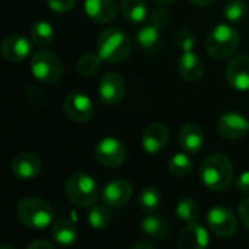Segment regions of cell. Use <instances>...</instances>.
Wrapping results in <instances>:
<instances>
[{
	"label": "cell",
	"mask_w": 249,
	"mask_h": 249,
	"mask_svg": "<svg viewBox=\"0 0 249 249\" xmlns=\"http://www.w3.org/2000/svg\"><path fill=\"white\" fill-rule=\"evenodd\" d=\"M236 188L244 194H249V171L241 174V177L236 179Z\"/></svg>",
	"instance_id": "obj_37"
},
{
	"label": "cell",
	"mask_w": 249,
	"mask_h": 249,
	"mask_svg": "<svg viewBox=\"0 0 249 249\" xmlns=\"http://www.w3.org/2000/svg\"><path fill=\"white\" fill-rule=\"evenodd\" d=\"M226 79L236 90H249V55H236L226 67Z\"/></svg>",
	"instance_id": "obj_13"
},
{
	"label": "cell",
	"mask_w": 249,
	"mask_h": 249,
	"mask_svg": "<svg viewBox=\"0 0 249 249\" xmlns=\"http://www.w3.org/2000/svg\"><path fill=\"white\" fill-rule=\"evenodd\" d=\"M178 142L181 149L188 155H196L201 150L204 144L203 128L194 123L185 124L178 133Z\"/></svg>",
	"instance_id": "obj_19"
},
{
	"label": "cell",
	"mask_w": 249,
	"mask_h": 249,
	"mask_svg": "<svg viewBox=\"0 0 249 249\" xmlns=\"http://www.w3.org/2000/svg\"><path fill=\"white\" fill-rule=\"evenodd\" d=\"M85 12L96 23L112 22L117 16V3L114 0H86Z\"/></svg>",
	"instance_id": "obj_18"
},
{
	"label": "cell",
	"mask_w": 249,
	"mask_h": 249,
	"mask_svg": "<svg viewBox=\"0 0 249 249\" xmlns=\"http://www.w3.org/2000/svg\"><path fill=\"white\" fill-rule=\"evenodd\" d=\"M142 231L147 238L155 241H163L169 236V225L158 214H149L142 220Z\"/></svg>",
	"instance_id": "obj_22"
},
{
	"label": "cell",
	"mask_w": 249,
	"mask_h": 249,
	"mask_svg": "<svg viewBox=\"0 0 249 249\" xmlns=\"http://www.w3.org/2000/svg\"><path fill=\"white\" fill-rule=\"evenodd\" d=\"M155 3H158V4H172V3H175L177 0H153Z\"/></svg>",
	"instance_id": "obj_41"
},
{
	"label": "cell",
	"mask_w": 249,
	"mask_h": 249,
	"mask_svg": "<svg viewBox=\"0 0 249 249\" xmlns=\"http://www.w3.org/2000/svg\"><path fill=\"white\" fill-rule=\"evenodd\" d=\"M25 101L32 108H41L45 102V93L36 86H29L25 90Z\"/></svg>",
	"instance_id": "obj_32"
},
{
	"label": "cell",
	"mask_w": 249,
	"mask_h": 249,
	"mask_svg": "<svg viewBox=\"0 0 249 249\" xmlns=\"http://www.w3.org/2000/svg\"><path fill=\"white\" fill-rule=\"evenodd\" d=\"M95 156L101 165L114 169V168L121 166L125 162L127 150L120 140L114 137H105L96 144Z\"/></svg>",
	"instance_id": "obj_7"
},
{
	"label": "cell",
	"mask_w": 249,
	"mask_h": 249,
	"mask_svg": "<svg viewBox=\"0 0 249 249\" xmlns=\"http://www.w3.org/2000/svg\"><path fill=\"white\" fill-rule=\"evenodd\" d=\"M160 201H162V194L155 187H146L144 190H142L139 196V206L142 212L146 214L153 213L160 206Z\"/></svg>",
	"instance_id": "obj_25"
},
{
	"label": "cell",
	"mask_w": 249,
	"mask_h": 249,
	"mask_svg": "<svg viewBox=\"0 0 249 249\" xmlns=\"http://www.w3.org/2000/svg\"><path fill=\"white\" fill-rule=\"evenodd\" d=\"M121 12L124 18L131 23H140L149 15V9L144 0H121Z\"/></svg>",
	"instance_id": "obj_24"
},
{
	"label": "cell",
	"mask_w": 249,
	"mask_h": 249,
	"mask_svg": "<svg viewBox=\"0 0 249 249\" xmlns=\"http://www.w3.org/2000/svg\"><path fill=\"white\" fill-rule=\"evenodd\" d=\"M66 196L74 206L90 209L98 201L99 191L92 177L76 172L70 175L66 182Z\"/></svg>",
	"instance_id": "obj_5"
},
{
	"label": "cell",
	"mask_w": 249,
	"mask_h": 249,
	"mask_svg": "<svg viewBox=\"0 0 249 249\" xmlns=\"http://www.w3.org/2000/svg\"><path fill=\"white\" fill-rule=\"evenodd\" d=\"M98 54L107 63H121L131 54V41L121 29L108 28L98 38Z\"/></svg>",
	"instance_id": "obj_2"
},
{
	"label": "cell",
	"mask_w": 249,
	"mask_h": 249,
	"mask_svg": "<svg viewBox=\"0 0 249 249\" xmlns=\"http://www.w3.org/2000/svg\"><path fill=\"white\" fill-rule=\"evenodd\" d=\"M248 6L244 0H231L225 6V18L231 22H241L247 18Z\"/></svg>",
	"instance_id": "obj_31"
},
{
	"label": "cell",
	"mask_w": 249,
	"mask_h": 249,
	"mask_svg": "<svg viewBox=\"0 0 249 249\" xmlns=\"http://www.w3.org/2000/svg\"><path fill=\"white\" fill-rule=\"evenodd\" d=\"M150 22L153 25H156L158 28L163 29L168 26L169 23V13L165 10V9H155L152 13H150Z\"/></svg>",
	"instance_id": "obj_34"
},
{
	"label": "cell",
	"mask_w": 249,
	"mask_h": 249,
	"mask_svg": "<svg viewBox=\"0 0 249 249\" xmlns=\"http://www.w3.org/2000/svg\"><path fill=\"white\" fill-rule=\"evenodd\" d=\"M178 71L184 80L197 82L204 74V64L193 51H184L178 60Z\"/></svg>",
	"instance_id": "obj_20"
},
{
	"label": "cell",
	"mask_w": 249,
	"mask_h": 249,
	"mask_svg": "<svg viewBox=\"0 0 249 249\" xmlns=\"http://www.w3.org/2000/svg\"><path fill=\"white\" fill-rule=\"evenodd\" d=\"M102 61L104 60L101 58L99 54L86 53V54H83L77 60V71L83 77H92V76H95L99 71Z\"/></svg>",
	"instance_id": "obj_27"
},
{
	"label": "cell",
	"mask_w": 249,
	"mask_h": 249,
	"mask_svg": "<svg viewBox=\"0 0 249 249\" xmlns=\"http://www.w3.org/2000/svg\"><path fill=\"white\" fill-rule=\"evenodd\" d=\"M125 80L120 73H107L99 83V98L108 105L118 104L125 95Z\"/></svg>",
	"instance_id": "obj_10"
},
{
	"label": "cell",
	"mask_w": 249,
	"mask_h": 249,
	"mask_svg": "<svg viewBox=\"0 0 249 249\" xmlns=\"http://www.w3.org/2000/svg\"><path fill=\"white\" fill-rule=\"evenodd\" d=\"M42 163L41 159L34 155V153H19L15 156V159L12 160V172L18 179H32L35 177H38V174L41 172Z\"/></svg>",
	"instance_id": "obj_16"
},
{
	"label": "cell",
	"mask_w": 249,
	"mask_h": 249,
	"mask_svg": "<svg viewBox=\"0 0 249 249\" xmlns=\"http://www.w3.org/2000/svg\"><path fill=\"white\" fill-rule=\"evenodd\" d=\"M193 169V160L190 159L188 153H177L169 160V171L175 177H185Z\"/></svg>",
	"instance_id": "obj_30"
},
{
	"label": "cell",
	"mask_w": 249,
	"mask_h": 249,
	"mask_svg": "<svg viewBox=\"0 0 249 249\" xmlns=\"http://www.w3.org/2000/svg\"><path fill=\"white\" fill-rule=\"evenodd\" d=\"M177 214L181 220L187 223H193L200 216V207L198 203L193 198H182L177 204Z\"/></svg>",
	"instance_id": "obj_28"
},
{
	"label": "cell",
	"mask_w": 249,
	"mask_h": 249,
	"mask_svg": "<svg viewBox=\"0 0 249 249\" xmlns=\"http://www.w3.org/2000/svg\"><path fill=\"white\" fill-rule=\"evenodd\" d=\"M137 42L147 53H156V51H159L160 47H162V44H163L162 29L158 28L153 23L143 26L137 32Z\"/></svg>",
	"instance_id": "obj_21"
},
{
	"label": "cell",
	"mask_w": 249,
	"mask_h": 249,
	"mask_svg": "<svg viewBox=\"0 0 249 249\" xmlns=\"http://www.w3.org/2000/svg\"><path fill=\"white\" fill-rule=\"evenodd\" d=\"M54 36H55L54 28L51 26V23H48L45 20H39V22L34 23V26L31 29V38L39 47L50 45L53 42Z\"/></svg>",
	"instance_id": "obj_26"
},
{
	"label": "cell",
	"mask_w": 249,
	"mask_h": 249,
	"mask_svg": "<svg viewBox=\"0 0 249 249\" xmlns=\"http://www.w3.org/2000/svg\"><path fill=\"white\" fill-rule=\"evenodd\" d=\"M32 51V44L28 38L22 35H9L1 41L0 53L1 55L12 63L23 61Z\"/></svg>",
	"instance_id": "obj_14"
},
{
	"label": "cell",
	"mask_w": 249,
	"mask_h": 249,
	"mask_svg": "<svg viewBox=\"0 0 249 249\" xmlns=\"http://www.w3.org/2000/svg\"><path fill=\"white\" fill-rule=\"evenodd\" d=\"M53 238L63 247H70L77 239L76 226L67 219H58L53 225Z\"/></svg>",
	"instance_id": "obj_23"
},
{
	"label": "cell",
	"mask_w": 249,
	"mask_h": 249,
	"mask_svg": "<svg viewBox=\"0 0 249 249\" xmlns=\"http://www.w3.org/2000/svg\"><path fill=\"white\" fill-rule=\"evenodd\" d=\"M209 244L210 238L206 228L194 222L184 228L178 238V247L181 249H203L209 247Z\"/></svg>",
	"instance_id": "obj_17"
},
{
	"label": "cell",
	"mask_w": 249,
	"mask_h": 249,
	"mask_svg": "<svg viewBox=\"0 0 249 249\" xmlns=\"http://www.w3.org/2000/svg\"><path fill=\"white\" fill-rule=\"evenodd\" d=\"M207 223L210 231L219 236V238H231L238 231V220L233 216V213L223 207V206H216L209 210L207 213Z\"/></svg>",
	"instance_id": "obj_8"
},
{
	"label": "cell",
	"mask_w": 249,
	"mask_h": 249,
	"mask_svg": "<svg viewBox=\"0 0 249 249\" xmlns=\"http://www.w3.org/2000/svg\"><path fill=\"white\" fill-rule=\"evenodd\" d=\"M48 7L57 13H66L76 6V0H47Z\"/></svg>",
	"instance_id": "obj_35"
},
{
	"label": "cell",
	"mask_w": 249,
	"mask_h": 249,
	"mask_svg": "<svg viewBox=\"0 0 249 249\" xmlns=\"http://www.w3.org/2000/svg\"><path fill=\"white\" fill-rule=\"evenodd\" d=\"M28 249H54V244H51L50 241L45 239H38L34 241L28 245Z\"/></svg>",
	"instance_id": "obj_38"
},
{
	"label": "cell",
	"mask_w": 249,
	"mask_h": 249,
	"mask_svg": "<svg viewBox=\"0 0 249 249\" xmlns=\"http://www.w3.org/2000/svg\"><path fill=\"white\" fill-rule=\"evenodd\" d=\"M64 111L70 120L76 123H86L93 115V104L89 96L71 92L64 99Z\"/></svg>",
	"instance_id": "obj_9"
},
{
	"label": "cell",
	"mask_w": 249,
	"mask_h": 249,
	"mask_svg": "<svg viewBox=\"0 0 249 249\" xmlns=\"http://www.w3.org/2000/svg\"><path fill=\"white\" fill-rule=\"evenodd\" d=\"M88 222L93 229H107L111 223V213L104 206H92L88 213Z\"/></svg>",
	"instance_id": "obj_29"
},
{
	"label": "cell",
	"mask_w": 249,
	"mask_h": 249,
	"mask_svg": "<svg viewBox=\"0 0 249 249\" xmlns=\"http://www.w3.org/2000/svg\"><path fill=\"white\" fill-rule=\"evenodd\" d=\"M31 71L42 83H55L63 74V63L54 53L41 50L31 58Z\"/></svg>",
	"instance_id": "obj_6"
},
{
	"label": "cell",
	"mask_w": 249,
	"mask_h": 249,
	"mask_svg": "<svg viewBox=\"0 0 249 249\" xmlns=\"http://www.w3.org/2000/svg\"><path fill=\"white\" fill-rule=\"evenodd\" d=\"M139 248H146V249H155V245L152 244H146V242H137L133 245V249H139Z\"/></svg>",
	"instance_id": "obj_40"
},
{
	"label": "cell",
	"mask_w": 249,
	"mask_h": 249,
	"mask_svg": "<svg viewBox=\"0 0 249 249\" xmlns=\"http://www.w3.org/2000/svg\"><path fill=\"white\" fill-rule=\"evenodd\" d=\"M239 41V34L235 28L220 23L209 32L206 38V50L213 58L223 60L238 50Z\"/></svg>",
	"instance_id": "obj_4"
},
{
	"label": "cell",
	"mask_w": 249,
	"mask_h": 249,
	"mask_svg": "<svg viewBox=\"0 0 249 249\" xmlns=\"http://www.w3.org/2000/svg\"><path fill=\"white\" fill-rule=\"evenodd\" d=\"M200 177L203 184L213 191L228 190L233 179V166L231 159L223 153L210 155L201 165Z\"/></svg>",
	"instance_id": "obj_1"
},
{
	"label": "cell",
	"mask_w": 249,
	"mask_h": 249,
	"mask_svg": "<svg viewBox=\"0 0 249 249\" xmlns=\"http://www.w3.org/2000/svg\"><path fill=\"white\" fill-rule=\"evenodd\" d=\"M177 45L182 53L193 51V48L196 45V35L190 29H182L177 36Z\"/></svg>",
	"instance_id": "obj_33"
},
{
	"label": "cell",
	"mask_w": 249,
	"mask_h": 249,
	"mask_svg": "<svg viewBox=\"0 0 249 249\" xmlns=\"http://www.w3.org/2000/svg\"><path fill=\"white\" fill-rule=\"evenodd\" d=\"M238 214L241 222L249 229V197L244 198L238 206Z\"/></svg>",
	"instance_id": "obj_36"
},
{
	"label": "cell",
	"mask_w": 249,
	"mask_h": 249,
	"mask_svg": "<svg viewBox=\"0 0 249 249\" xmlns=\"http://www.w3.org/2000/svg\"><path fill=\"white\" fill-rule=\"evenodd\" d=\"M193 4H197V6H209L212 3H214L216 0H190Z\"/></svg>",
	"instance_id": "obj_39"
},
{
	"label": "cell",
	"mask_w": 249,
	"mask_h": 249,
	"mask_svg": "<svg viewBox=\"0 0 249 249\" xmlns=\"http://www.w3.org/2000/svg\"><path fill=\"white\" fill-rule=\"evenodd\" d=\"M133 196V187L125 179H114L108 182L102 190V200L108 207H123Z\"/></svg>",
	"instance_id": "obj_12"
},
{
	"label": "cell",
	"mask_w": 249,
	"mask_h": 249,
	"mask_svg": "<svg viewBox=\"0 0 249 249\" xmlns=\"http://www.w3.org/2000/svg\"><path fill=\"white\" fill-rule=\"evenodd\" d=\"M220 136L229 140H239L249 131V120L238 112H226L217 121Z\"/></svg>",
	"instance_id": "obj_11"
},
{
	"label": "cell",
	"mask_w": 249,
	"mask_h": 249,
	"mask_svg": "<svg viewBox=\"0 0 249 249\" xmlns=\"http://www.w3.org/2000/svg\"><path fill=\"white\" fill-rule=\"evenodd\" d=\"M169 142V130L162 123H152L143 131L142 143L143 149L147 153H159L162 152Z\"/></svg>",
	"instance_id": "obj_15"
},
{
	"label": "cell",
	"mask_w": 249,
	"mask_h": 249,
	"mask_svg": "<svg viewBox=\"0 0 249 249\" xmlns=\"http://www.w3.org/2000/svg\"><path fill=\"white\" fill-rule=\"evenodd\" d=\"M18 217L26 228L41 231L53 223L54 210L44 200L26 197L18 204Z\"/></svg>",
	"instance_id": "obj_3"
}]
</instances>
